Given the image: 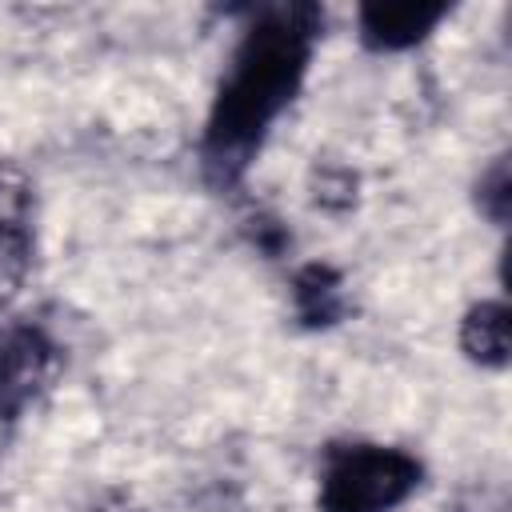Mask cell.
<instances>
[{"mask_svg":"<svg viewBox=\"0 0 512 512\" xmlns=\"http://www.w3.org/2000/svg\"><path fill=\"white\" fill-rule=\"evenodd\" d=\"M476 204L480 212L492 220V224H504L508 220V160L500 156L476 184Z\"/></svg>","mask_w":512,"mask_h":512,"instance_id":"cell-8","label":"cell"},{"mask_svg":"<svg viewBox=\"0 0 512 512\" xmlns=\"http://www.w3.org/2000/svg\"><path fill=\"white\" fill-rule=\"evenodd\" d=\"M444 16H448V4H424V0L364 4L360 8V40L376 52H400V48L420 44Z\"/></svg>","mask_w":512,"mask_h":512,"instance_id":"cell-4","label":"cell"},{"mask_svg":"<svg viewBox=\"0 0 512 512\" xmlns=\"http://www.w3.org/2000/svg\"><path fill=\"white\" fill-rule=\"evenodd\" d=\"M56 368V348L40 328L12 324L0 328V416L16 420L32 396L48 384Z\"/></svg>","mask_w":512,"mask_h":512,"instance_id":"cell-3","label":"cell"},{"mask_svg":"<svg viewBox=\"0 0 512 512\" xmlns=\"http://www.w3.org/2000/svg\"><path fill=\"white\" fill-rule=\"evenodd\" d=\"M316 28L320 8L288 4L268 8L236 44L204 132V164L216 180H236L268 136L272 120L292 104L308 72Z\"/></svg>","mask_w":512,"mask_h":512,"instance_id":"cell-1","label":"cell"},{"mask_svg":"<svg viewBox=\"0 0 512 512\" xmlns=\"http://www.w3.org/2000/svg\"><path fill=\"white\" fill-rule=\"evenodd\" d=\"M32 232H28V184L16 168L0 164V300L16 292L28 272Z\"/></svg>","mask_w":512,"mask_h":512,"instance_id":"cell-5","label":"cell"},{"mask_svg":"<svg viewBox=\"0 0 512 512\" xmlns=\"http://www.w3.org/2000/svg\"><path fill=\"white\" fill-rule=\"evenodd\" d=\"M460 344L476 364L504 368L508 364V308L500 300H480L460 324Z\"/></svg>","mask_w":512,"mask_h":512,"instance_id":"cell-6","label":"cell"},{"mask_svg":"<svg viewBox=\"0 0 512 512\" xmlns=\"http://www.w3.org/2000/svg\"><path fill=\"white\" fill-rule=\"evenodd\" d=\"M420 484V460L400 448H332L320 476V512H392Z\"/></svg>","mask_w":512,"mask_h":512,"instance_id":"cell-2","label":"cell"},{"mask_svg":"<svg viewBox=\"0 0 512 512\" xmlns=\"http://www.w3.org/2000/svg\"><path fill=\"white\" fill-rule=\"evenodd\" d=\"M292 296H296L300 320L312 324V328L332 324V320H340V312H344V284H340V276H336L332 268H324V264L304 268V272L296 276Z\"/></svg>","mask_w":512,"mask_h":512,"instance_id":"cell-7","label":"cell"}]
</instances>
